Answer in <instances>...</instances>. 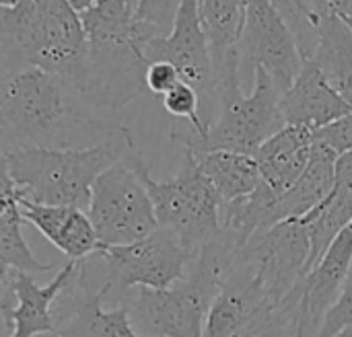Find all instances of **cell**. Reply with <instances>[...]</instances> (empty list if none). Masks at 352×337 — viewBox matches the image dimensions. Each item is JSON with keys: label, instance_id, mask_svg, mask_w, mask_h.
Masks as SVG:
<instances>
[{"label": "cell", "instance_id": "obj_1", "mask_svg": "<svg viewBox=\"0 0 352 337\" xmlns=\"http://www.w3.org/2000/svg\"><path fill=\"white\" fill-rule=\"evenodd\" d=\"M0 130L2 146L93 148L134 140L128 126L87 101L64 74L39 66L2 70Z\"/></svg>", "mask_w": 352, "mask_h": 337}, {"label": "cell", "instance_id": "obj_2", "mask_svg": "<svg viewBox=\"0 0 352 337\" xmlns=\"http://www.w3.org/2000/svg\"><path fill=\"white\" fill-rule=\"evenodd\" d=\"M136 144L116 142L93 148H45L33 144L2 146V175H6L19 200L89 210L95 179L128 148Z\"/></svg>", "mask_w": 352, "mask_h": 337}, {"label": "cell", "instance_id": "obj_3", "mask_svg": "<svg viewBox=\"0 0 352 337\" xmlns=\"http://www.w3.org/2000/svg\"><path fill=\"white\" fill-rule=\"evenodd\" d=\"M2 70L39 66L74 78L87 56V33L70 0H21L0 6Z\"/></svg>", "mask_w": 352, "mask_h": 337}, {"label": "cell", "instance_id": "obj_4", "mask_svg": "<svg viewBox=\"0 0 352 337\" xmlns=\"http://www.w3.org/2000/svg\"><path fill=\"white\" fill-rule=\"evenodd\" d=\"M280 97L283 93L274 78L258 66L250 95H245L241 86L227 89L221 95L219 115L206 136L190 121L177 119L171 128V140L194 154L219 148L254 154L266 138L287 126Z\"/></svg>", "mask_w": 352, "mask_h": 337}, {"label": "cell", "instance_id": "obj_5", "mask_svg": "<svg viewBox=\"0 0 352 337\" xmlns=\"http://www.w3.org/2000/svg\"><path fill=\"white\" fill-rule=\"evenodd\" d=\"M177 175L169 181H157L148 173L136 144L128 150L134 167L138 169L155 204L159 226L177 233L188 245L200 251L202 245L212 241L221 233V198L214 185L208 181L196 154L188 148Z\"/></svg>", "mask_w": 352, "mask_h": 337}, {"label": "cell", "instance_id": "obj_6", "mask_svg": "<svg viewBox=\"0 0 352 337\" xmlns=\"http://www.w3.org/2000/svg\"><path fill=\"white\" fill-rule=\"evenodd\" d=\"M87 212L105 247L140 241L159 229L153 198L128 152L95 179Z\"/></svg>", "mask_w": 352, "mask_h": 337}, {"label": "cell", "instance_id": "obj_7", "mask_svg": "<svg viewBox=\"0 0 352 337\" xmlns=\"http://www.w3.org/2000/svg\"><path fill=\"white\" fill-rule=\"evenodd\" d=\"M196 255L198 249L165 226H159L140 241L99 251L105 280L111 284L109 297L116 301L124 290L134 286L169 288L177 284L188 274Z\"/></svg>", "mask_w": 352, "mask_h": 337}, {"label": "cell", "instance_id": "obj_8", "mask_svg": "<svg viewBox=\"0 0 352 337\" xmlns=\"http://www.w3.org/2000/svg\"><path fill=\"white\" fill-rule=\"evenodd\" d=\"M140 51L148 62L169 60L177 66L182 80L190 82L200 95V115L208 130L219 115L221 103L210 45L200 16V0H184L173 31L167 37L146 41Z\"/></svg>", "mask_w": 352, "mask_h": 337}, {"label": "cell", "instance_id": "obj_9", "mask_svg": "<svg viewBox=\"0 0 352 337\" xmlns=\"http://www.w3.org/2000/svg\"><path fill=\"white\" fill-rule=\"evenodd\" d=\"M245 25L239 43L243 91H252L256 68L262 66L285 93L305 62L299 43L270 0H245Z\"/></svg>", "mask_w": 352, "mask_h": 337}, {"label": "cell", "instance_id": "obj_10", "mask_svg": "<svg viewBox=\"0 0 352 337\" xmlns=\"http://www.w3.org/2000/svg\"><path fill=\"white\" fill-rule=\"evenodd\" d=\"M111 294V284L103 288H91L78 278V268L72 282L64 288L54 305L56 332L54 336H124L138 337L128 309L116 307L103 309L105 299Z\"/></svg>", "mask_w": 352, "mask_h": 337}, {"label": "cell", "instance_id": "obj_11", "mask_svg": "<svg viewBox=\"0 0 352 337\" xmlns=\"http://www.w3.org/2000/svg\"><path fill=\"white\" fill-rule=\"evenodd\" d=\"M245 0H200V16L210 45V58L217 78L219 103L221 93L241 86V33L245 25Z\"/></svg>", "mask_w": 352, "mask_h": 337}, {"label": "cell", "instance_id": "obj_12", "mask_svg": "<svg viewBox=\"0 0 352 337\" xmlns=\"http://www.w3.org/2000/svg\"><path fill=\"white\" fill-rule=\"evenodd\" d=\"M280 109L287 124L318 130L346 115L352 105L326 80L314 60H305L293 84L283 93Z\"/></svg>", "mask_w": 352, "mask_h": 337}, {"label": "cell", "instance_id": "obj_13", "mask_svg": "<svg viewBox=\"0 0 352 337\" xmlns=\"http://www.w3.org/2000/svg\"><path fill=\"white\" fill-rule=\"evenodd\" d=\"M23 218L35 226L68 259H82L105 249L87 210L76 206H54L19 200Z\"/></svg>", "mask_w": 352, "mask_h": 337}, {"label": "cell", "instance_id": "obj_14", "mask_svg": "<svg viewBox=\"0 0 352 337\" xmlns=\"http://www.w3.org/2000/svg\"><path fill=\"white\" fill-rule=\"evenodd\" d=\"M352 268V222L303 278L305 336H318L326 313L336 303Z\"/></svg>", "mask_w": 352, "mask_h": 337}, {"label": "cell", "instance_id": "obj_15", "mask_svg": "<svg viewBox=\"0 0 352 337\" xmlns=\"http://www.w3.org/2000/svg\"><path fill=\"white\" fill-rule=\"evenodd\" d=\"M76 268H78V259L66 262L47 286L35 284L29 272L2 270V274L10 278L14 294H16V307L12 315L14 336H54L56 332L54 305L58 297L64 292V288L72 282Z\"/></svg>", "mask_w": 352, "mask_h": 337}, {"label": "cell", "instance_id": "obj_16", "mask_svg": "<svg viewBox=\"0 0 352 337\" xmlns=\"http://www.w3.org/2000/svg\"><path fill=\"white\" fill-rule=\"evenodd\" d=\"M314 150V130L287 124L266 138L254 156L258 159L262 179L278 194L291 189L303 175Z\"/></svg>", "mask_w": 352, "mask_h": 337}, {"label": "cell", "instance_id": "obj_17", "mask_svg": "<svg viewBox=\"0 0 352 337\" xmlns=\"http://www.w3.org/2000/svg\"><path fill=\"white\" fill-rule=\"evenodd\" d=\"M336 159L338 154L324 142L314 138L311 159L297 179V183L280 194L278 198V216L280 222L289 218H303L316 206H320L336 185Z\"/></svg>", "mask_w": 352, "mask_h": 337}, {"label": "cell", "instance_id": "obj_18", "mask_svg": "<svg viewBox=\"0 0 352 337\" xmlns=\"http://www.w3.org/2000/svg\"><path fill=\"white\" fill-rule=\"evenodd\" d=\"M278 198L280 194L262 179L252 194L221 206V229L243 249L250 239L280 222Z\"/></svg>", "mask_w": 352, "mask_h": 337}, {"label": "cell", "instance_id": "obj_19", "mask_svg": "<svg viewBox=\"0 0 352 337\" xmlns=\"http://www.w3.org/2000/svg\"><path fill=\"white\" fill-rule=\"evenodd\" d=\"M326 80L352 105V31L349 23L330 12L320 16V41L311 58Z\"/></svg>", "mask_w": 352, "mask_h": 337}, {"label": "cell", "instance_id": "obj_20", "mask_svg": "<svg viewBox=\"0 0 352 337\" xmlns=\"http://www.w3.org/2000/svg\"><path fill=\"white\" fill-rule=\"evenodd\" d=\"M196 159L223 204L252 194L262 181L260 165L254 154L219 148L204 150L196 154Z\"/></svg>", "mask_w": 352, "mask_h": 337}, {"label": "cell", "instance_id": "obj_21", "mask_svg": "<svg viewBox=\"0 0 352 337\" xmlns=\"http://www.w3.org/2000/svg\"><path fill=\"white\" fill-rule=\"evenodd\" d=\"M23 218L21 204L14 191L12 181L2 175V196H0V259L2 270L10 272H29V274H45L58 264L39 262L29 245L23 239Z\"/></svg>", "mask_w": 352, "mask_h": 337}, {"label": "cell", "instance_id": "obj_22", "mask_svg": "<svg viewBox=\"0 0 352 337\" xmlns=\"http://www.w3.org/2000/svg\"><path fill=\"white\" fill-rule=\"evenodd\" d=\"M309 239H311V255L309 270L320 262V257L328 251L334 239L352 222V183L336 181L332 194L316 206L307 216H303Z\"/></svg>", "mask_w": 352, "mask_h": 337}, {"label": "cell", "instance_id": "obj_23", "mask_svg": "<svg viewBox=\"0 0 352 337\" xmlns=\"http://www.w3.org/2000/svg\"><path fill=\"white\" fill-rule=\"evenodd\" d=\"M184 0H138L134 8L132 33L138 49L157 37H167L177 21Z\"/></svg>", "mask_w": 352, "mask_h": 337}, {"label": "cell", "instance_id": "obj_24", "mask_svg": "<svg viewBox=\"0 0 352 337\" xmlns=\"http://www.w3.org/2000/svg\"><path fill=\"white\" fill-rule=\"evenodd\" d=\"M276 12L291 27L303 58H311L320 41V12L309 0H270Z\"/></svg>", "mask_w": 352, "mask_h": 337}, {"label": "cell", "instance_id": "obj_25", "mask_svg": "<svg viewBox=\"0 0 352 337\" xmlns=\"http://www.w3.org/2000/svg\"><path fill=\"white\" fill-rule=\"evenodd\" d=\"M161 101H163V109L171 117L190 121L202 136L208 134V130L202 121V115H200V95L190 82L182 80L177 86H173L169 93H165L161 97Z\"/></svg>", "mask_w": 352, "mask_h": 337}, {"label": "cell", "instance_id": "obj_26", "mask_svg": "<svg viewBox=\"0 0 352 337\" xmlns=\"http://www.w3.org/2000/svg\"><path fill=\"white\" fill-rule=\"evenodd\" d=\"M318 336H352V268L340 297L326 313Z\"/></svg>", "mask_w": 352, "mask_h": 337}, {"label": "cell", "instance_id": "obj_27", "mask_svg": "<svg viewBox=\"0 0 352 337\" xmlns=\"http://www.w3.org/2000/svg\"><path fill=\"white\" fill-rule=\"evenodd\" d=\"M314 138L330 146L336 154L352 150V109L346 115L314 130Z\"/></svg>", "mask_w": 352, "mask_h": 337}, {"label": "cell", "instance_id": "obj_28", "mask_svg": "<svg viewBox=\"0 0 352 337\" xmlns=\"http://www.w3.org/2000/svg\"><path fill=\"white\" fill-rule=\"evenodd\" d=\"M179 82H182V74H179L177 66L173 62H169V60H153V62H148L146 89H148L151 95L163 97L165 93H169Z\"/></svg>", "mask_w": 352, "mask_h": 337}, {"label": "cell", "instance_id": "obj_29", "mask_svg": "<svg viewBox=\"0 0 352 337\" xmlns=\"http://www.w3.org/2000/svg\"><path fill=\"white\" fill-rule=\"evenodd\" d=\"M320 14H330V0H309Z\"/></svg>", "mask_w": 352, "mask_h": 337}, {"label": "cell", "instance_id": "obj_30", "mask_svg": "<svg viewBox=\"0 0 352 337\" xmlns=\"http://www.w3.org/2000/svg\"><path fill=\"white\" fill-rule=\"evenodd\" d=\"M93 2H97V0H70V4L80 12V10H85L87 6H91Z\"/></svg>", "mask_w": 352, "mask_h": 337}, {"label": "cell", "instance_id": "obj_31", "mask_svg": "<svg viewBox=\"0 0 352 337\" xmlns=\"http://www.w3.org/2000/svg\"><path fill=\"white\" fill-rule=\"evenodd\" d=\"M21 0H0V6H16Z\"/></svg>", "mask_w": 352, "mask_h": 337}, {"label": "cell", "instance_id": "obj_32", "mask_svg": "<svg viewBox=\"0 0 352 337\" xmlns=\"http://www.w3.org/2000/svg\"><path fill=\"white\" fill-rule=\"evenodd\" d=\"M126 2H128V6H130V8H132V12H134V8H136V2H138V0H126Z\"/></svg>", "mask_w": 352, "mask_h": 337}, {"label": "cell", "instance_id": "obj_33", "mask_svg": "<svg viewBox=\"0 0 352 337\" xmlns=\"http://www.w3.org/2000/svg\"><path fill=\"white\" fill-rule=\"evenodd\" d=\"M344 21H346V23H349V27H351V31H352V16H346V19H344Z\"/></svg>", "mask_w": 352, "mask_h": 337}]
</instances>
